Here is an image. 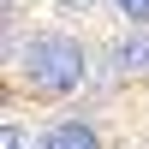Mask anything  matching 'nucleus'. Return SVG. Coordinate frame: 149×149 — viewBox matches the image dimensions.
Segmentation results:
<instances>
[{"instance_id":"1","label":"nucleus","mask_w":149,"mask_h":149,"mask_svg":"<svg viewBox=\"0 0 149 149\" xmlns=\"http://www.w3.org/2000/svg\"><path fill=\"white\" fill-rule=\"evenodd\" d=\"M24 72H30L36 90L66 95V90L84 84V48L72 42V36H36V42L24 48Z\"/></svg>"},{"instance_id":"2","label":"nucleus","mask_w":149,"mask_h":149,"mask_svg":"<svg viewBox=\"0 0 149 149\" xmlns=\"http://www.w3.org/2000/svg\"><path fill=\"white\" fill-rule=\"evenodd\" d=\"M36 149H102V143H95V131L84 125V119H60V125L48 131Z\"/></svg>"},{"instance_id":"3","label":"nucleus","mask_w":149,"mask_h":149,"mask_svg":"<svg viewBox=\"0 0 149 149\" xmlns=\"http://www.w3.org/2000/svg\"><path fill=\"white\" fill-rule=\"evenodd\" d=\"M113 66H119V72H149V30L119 36V48H113Z\"/></svg>"},{"instance_id":"4","label":"nucleus","mask_w":149,"mask_h":149,"mask_svg":"<svg viewBox=\"0 0 149 149\" xmlns=\"http://www.w3.org/2000/svg\"><path fill=\"white\" fill-rule=\"evenodd\" d=\"M113 6H119V12H125V18H131V24H149V0H113Z\"/></svg>"},{"instance_id":"5","label":"nucleus","mask_w":149,"mask_h":149,"mask_svg":"<svg viewBox=\"0 0 149 149\" xmlns=\"http://www.w3.org/2000/svg\"><path fill=\"white\" fill-rule=\"evenodd\" d=\"M6 149H24V131L18 125H6Z\"/></svg>"},{"instance_id":"6","label":"nucleus","mask_w":149,"mask_h":149,"mask_svg":"<svg viewBox=\"0 0 149 149\" xmlns=\"http://www.w3.org/2000/svg\"><path fill=\"white\" fill-rule=\"evenodd\" d=\"M60 6H66V12H90L95 0H60Z\"/></svg>"}]
</instances>
